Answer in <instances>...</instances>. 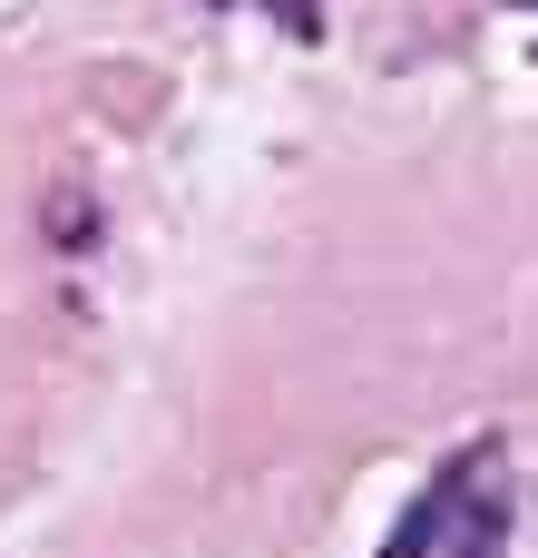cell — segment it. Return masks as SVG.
Instances as JSON below:
<instances>
[{"label":"cell","instance_id":"obj_2","mask_svg":"<svg viewBox=\"0 0 538 558\" xmlns=\"http://www.w3.org/2000/svg\"><path fill=\"white\" fill-rule=\"evenodd\" d=\"M274 10V29H294V39H323V0H265Z\"/></svg>","mask_w":538,"mask_h":558},{"label":"cell","instance_id":"obj_3","mask_svg":"<svg viewBox=\"0 0 538 558\" xmlns=\"http://www.w3.org/2000/svg\"><path fill=\"white\" fill-rule=\"evenodd\" d=\"M510 10H538V0H510Z\"/></svg>","mask_w":538,"mask_h":558},{"label":"cell","instance_id":"obj_1","mask_svg":"<svg viewBox=\"0 0 538 558\" xmlns=\"http://www.w3.org/2000/svg\"><path fill=\"white\" fill-rule=\"evenodd\" d=\"M441 520H451V481L412 500V520H402V530L382 539V558H421V549H431V539H441Z\"/></svg>","mask_w":538,"mask_h":558}]
</instances>
